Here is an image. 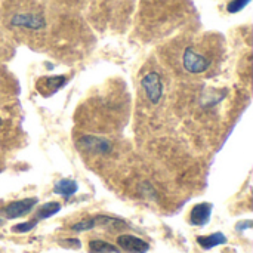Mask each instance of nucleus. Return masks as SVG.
<instances>
[{
  "label": "nucleus",
  "mask_w": 253,
  "mask_h": 253,
  "mask_svg": "<svg viewBox=\"0 0 253 253\" xmlns=\"http://www.w3.org/2000/svg\"><path fill=\"white\" fill-rule=\"evenodd\" d=\"M181 65L185 73L200 76L209 71L212 67V56L211 53L200 50V47L196 44H187L181 53Z\"/></svg>",
  "instance_id": "obj_1"
},
{
  "label": "nucleus",
  "mask_w": 253,
  "mask_h": 253,
  "mask_svg": "<svg viewBox=\"0 0 253 253\" xmlns=\"http://www.w3.org/2000/svg\"><path fill=\"white\" fill-rule=\"evenodd\" d=\"M9 24L13 28H22V30H28V31H40L46 27V18H44L43 12L36 10V9L16 10L10 15Z\"/></svg>",
  "instance_id": "obj_2"
},
{
  "label": "nucleus",
  "mask_w": 253,
  "mask_h": 253,
  "mask_svg": "<svg viewBox=\"0 0 253 253\" xmlns=\"http://www.w3.org/2000/svg\"><path fill=\"white\" fill-rule=\"evenodd\" d=\"M141 87L147 96V99L153 104L157 105L163 99L165 95V84L163 79L157 71H148L142 76L141 79Z\"/></svg>",
  "instance_id": "obj_3"
},
{
  "label": "nucleus",
  "mask_w": 253,
  "mask_h": 253,
  "mask_svg": "<svg viewBox=\"0 0 253 253\" xmlns=\"http://www.w3.org/2000/svg\"><path fill=\"white\" fill-rule=\"evenodd\" d=\"M77 144L82 150H84L86 153H90V154L105 156V154H110L113 151V144L102 136L83 135L79 138Z\"/></svg>",
  "instance_id": "obj_4"
},
{
  "label": "nucleus",
  "mask_w": 253,
  "mask_h": 253,
  "mask_svg": "<svg viewBox=\"0 0 253 253\" xmlns=\"http://www.w3.org/2000/svg\"><path fill=\"white\" fill-rule=\"evenodd\" d=\"M39 203L37 197H30V199H22V200H16L9 203L7 206L3 208L1 213L6 219H16L21 216H25L27 213H30L36 205Z\"/></svg>",
  "instance_id": "obj_5"
},
{
  "label": "nucleus",
  "mask_w": 253,
  "mask_h": 253,
  "mask_svg": "<svg viewBox=\"0 0 253 253\" xmlns=\"http://www.w3.org/2000/svg\"><path fill=\"white\" fill-rule=\"evenodd\" d=\"M117 245L120 251L127 253H147L150 251V245L132 234H122L117 237Z\"/></svg>",
  "instance_id": "obj_6"
},
{
  "label": "nucleus",
  "mask_w": 253,
  "mask_h": 253,
  "mask_svg": "<svg viewBox=\"0 0 253 253\" xmlns=\"http://www.w3.org/2000/svg\"><path fill=\"white\" fill-rule=\"evenodd\" d=\"M212 209H213V206L211 203H206V202L196 205L191 209V212H190V222H191V225L205 227L206 224H209L211 216H212Z\"/></svg>",
  "instance_id": "obj_7"
},
{
  "label": "nucleus",
  "mask_w": 253,
  "mask_h": 253,
  "mask_svg": "<svg viewBox=\"0 0 253 253\" xmlns=\"http://www.w3.org/2000/svg\"><path fill=\"white\" fill-rule=\"evenodd\" d=\"M67 79L64 76H55V77H42L37 82V90L43 95V96H50L53 93H56L64 84H65Z\"/></svg>",
  "instance_id": "obj_8"
},
{
  "label": "nucleus",
  "mask_w": 253,
  "mask_h": 253,
  "mask_svg": "<svg viewBox=\"0 0 253 253\" xmlns=\"http://www.w3.org/2000/svg\"><path fill=\"white\" fill-rule=\"evenodd\" d=\"M227 242H228V239L225 237L224 233H213V234H209V236H199L197 237V245L205 251H211L213 248L222 246Z\"/></svg>",
  "instance_id": "obj_9"
},
{
  "label": "nucleus",
  "mask_w": 253,
  "mask_h": 253,
  "mask_svg": "<svg viewBox=\"0 0 253 253\" xmlns=\"http://www.w3.org/2000/svg\"><path fill=\"white\" fill-rule=\"evenodd\" d=\"M77 190H79L77 182L74 179H68V178L59 179L53 185V193L58 196H62L64 199H70L71 196H74L77 193Z\"/></svg>",
  "instance_id": "obj_10"
},
{
  "label": "nucleus",
  "mask_w": 253,
  "mask_h": 253,
  "mask_svg": "<svg viewBox=\"0 0 253 253\" xmlns=\"http://www.w3.org/2000/svg\"><path fill=\"white\" fill-rule=\"evenodd\" d=\"M59 211H61V205H59L58 202H47V203L42 205V206L37 209V216H36V219H37V221L49 219V218H52L53 215H56Z\"/></svg>",
  "instance_id": "obj_11"
},
{
  "label": "nucleus",
  "mask_w": 253,
  "mask_h": 253,
  "mask_svg": "<svg viewBox=\"0 0 253 253\" xmlns=\"http://www.w3.org/2000/svg\"><path fill=\"white\" fill-rule=\"evenodd\" d=\"M90 253H120V249L104 240H90L89 242Z\"/></svg>",
  "instance_id": "obj_12"
},
{
  "label": "nucleus",
  "mask_w": 253,
  "mask_h": 253,
  "mask_svg": "<svg viewBox=\"0 0 253 253\" xmlns=\"http://www.w3.org/2000/svg\"><path fill=\"white\" fill-rule=\"evenodd\" d=\"M96 227V221L95 218H87V219H82L76 224L71 225V230L76 233H84V231H90Z\"/></svg>",
  "instance_id": "obj_13"
},
{
  "label": "nucleus",
  "mask_w": 253,
  "mask_h": 253,
  "mask_svg": "<svg viewBox=\"0 0 253 253\" xmlns=\"http://www.w3.org/2000/svg\"><path fill=\"white\" fill-rule=\"evenodd\" d=\"M39 224V221L34 218L31 221H27V222H21V224H16L12 227V231L13 233H19V234H24V233H28L31 231L33 228H36V225Z\"/></svg>",
  "instance_id": "obj_14"
},
{
  "label": "nucleus",
  "mask_w": 253,
  "mask_h": 253,
  "mask_svg": "<svg viewBox=\"0 0 253 253\" xmlns=\"http://www.w3.org/2000/svg\"><path fill=\"white\" fill-rule=\"evenodd\" d=\"M251 0H233L230 4H228V12H239L240 9H243Z\"/></svg>",
  "instance_id": "obj_15"
},
{
  "label": "nucleus",
  "mask_w": 253,
  "mask_h": 253,
  "mask_svg": "<svg viewBox=\"0 0 253 253\" xmlns=\"http://www.w3.org/2000/svg\"><path fill=\"white\" fill-rule=\"evenodd\" d=\"M62 246L65 245V246H70V248H73V249H79L82 245H80V240H77V239H65V240H62V242H59Z\"/></svg>",
  "instance_id": "obj_16"
},
{
  "label": "nucleus",
  "mask_w": 253,
  "mask_h": 253,
  "mask_svg": "<svg viewBox=\"0 0 253 253\" xmlns=\"http://www.w3.org/2000/svg\"><path fill=\"white\" fill-rule=\"evenodd\" d=\"M252 228V221L251 219H248V221H243V222H239L237 225H236V230L237 231H245V230H251Z\"/></svg>",
  "instance_id": "obj_17"
},
{
  "label": "nucleus",
  "mask_w": 253,
  "mask_h": 253,
  "mask_svg": "<svg viewBox=\"0 0 253 253\" xmlns=\"http://www.w3.org/2000/svg\"><path fill=\"white\" fill-rule=\"evenodd\" d=\"M1 224H3V219H1V218H0V225H1Z\"/></svg>",
  "instance_id": "obj_18"
},
{
  "label": "nucleus",
  "mask_w": 253,
  "mask_h": 253,
  "mask_svg": "<svg viewBox=\"0 0 253 253\" xmlns=\"http://www.w3.org/2000/svg\"><path fill=\"white\" fill-rule=\"evenodd\" d=\"M0 125H1V119H0Z\"/></svg>",
  "instance_id": "obj_19"
}]
</instances>
